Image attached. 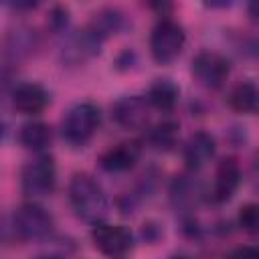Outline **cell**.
Segmentation results:
<instances>
[{
	"label": "cell",
	"mask_w": 259,
	"mask_h": 259,
	"mask_svg": "<svg viewBox=\"0 0 259 259\" xmlns=\"http://www.w3.org/2000/svg\"><path fill=\"white\" fill-rule=\"evenodd\" d=\"M69 200H71L75 214L83 221L97 225L107 214V196H105L101 184L85 172H79L71 178Z\"/></svg>",
	"instance_id": "obj_1"
},
{
	"label": "cell",
	"mask_w": 259,
	"mask_h": 259,
	"mask_svg": "<svg viewBox=\"0 0 259 259\" xmlns=\"http://www.w3.org/2000/svg\"><path fill=\"white\" fill-rule=\"evenodd\" d=\"M99 123H101L99 107L89 103V101H83V103L73 105L65 113L63 123H61V132H63V138L69 144L81 146V144H85L93 138Z\"/></svg>",
	"instance_id": "obj_2"
},
{
	"label": "cell",
	"mask_w": 259,
	"mask_h": 259,
	"mask_svg": "<svg viewBox=\"0 0 259 259\" xmlns=\"http://www.w3.org/2000/svg\"><path fill=\"white\" fill-rule=\"evenodd\" d=\"M184 42H186L184 28L176 20H172V18H162L152 28L150 53H152V57L158 63L166 65V63H172L182 53Z\"/></svg>",
	"instance_id": "obj_3"
},
{
	"label": "cell",
	"mask_w": 259,
	"mask_h": 259,
	"mask_svg": "<svg viewBox=\"0 0 259 259\" xmlns=\"http://www.w3.org/2000/svg\"><path fill=\"white\" fill-rule=\"evenodd\" d=\"M55 182H57V170L51 156H38L22 168L20 184L24 194L32 198L51 194L55 190Z\"/></svg>",
	"instance_id": "obj_4"
},
{
	"label": "cell",
	"mask_w": 259,
	"mask_h": 259,
	"mask_svg": "<svg viewBox=\"0 0 259 259\" xmlns=\"http://www.w3.org/2000/svg\"><path fill=\"white\" fill-rule=\"evenodd\" d=\"M53 231V217L36 202H26L14 212V233L24 241H40Z\"/></svg>",
	"instance_id": "obj_5"
},
{
	"label": "cell",
	"mask_w": 259,
	"mask_h": 259,
	"mask_svg": "<svg viewBox=\"0 0 259 259\" xmlns=\"http://www.w3.org/2000/svg\"><path fill=\"white\" fill-rule=\"evenodd\" d=\"M91 241L99 253L105 257H123L134 243L132 231L125 229L123 225H107V223H97L91 231Z\"/></svg>",
	"instance_id": "obj_6"
},
{
	"label": "cell",
	"mask_w": 259,
	"mask_h": 259,
	"mask_svg": "<svg viewBox=\"0 0 259 259\" xmlns=\"http://www.w3.org/2000/svg\"><path fill=\"white\" fill-rule=\"evenodd\" d=\"M229 73H231L229 61L219 53L202 51L192 61V75L200 85L208 89H219L227 81Z\"/></svg>",
	"instance_id": "obj_7"
},
{
	"label": "cell",
	"mask_w": 259,
	"mask_h": 259,
	"mask_svg": "<svg viewBox=\"0 0 259 259\" xmlns=\"http://www.w3.org/2000/svg\"><path fill=\"white\" fill-rule=\"evenodd\" d=\"M113 119L125 130H144L150 119V105L140 95L121 97L113 105Z\"/></svg>",
	"instance_id": "obj_8"
},
{
	"label": "cell",
	"mask_w": 259,
	"mask_h": 259,
	"mask_svg": "<svg viewBox=\"0 0 259 259\" xmlns=\"http://www.w3.org/2000/svg\"><path fill=\"white\" fill-rule=\"evenodd\" d=\"M142 156V146L136 140L119 142L111 148H107L99 156V166L105 172H125L136 166V162Z\"/></svg>",
	"instance_id": "obj_9"
},
{
	"label": "cell",
	"mask_w": 259,
	"mask_h": 259,
	"mask_svg": "<svg viewBox=\"0 0 259 259\" xmlns=\"http://www.w3.org/2000/svg\"><path fill=\"white\" fill-rule=\"evenodd\" d=\"M241 184V166L235 158H223L214 172L210 198L214 202H227Z\"/></svg>",
	"instance_id": "obj_10"
},
{
	"label": "cell",
	"mask_w": 259,
	"mask_h": 259,
	"mask_svg": "<svg viewBox=\"0 0 259 259\" xmlns=\"http://www.w3.org/2000/svg\"><path fill=\"white\" fill-rule=\"evenodd\" d=\"M214 150H217L214 138L208 132H196L188 138L184 146V162L190 170H200L210 162V158L214 156Z\"/></svg>",
	"instance_id": "obj_11"
},
{
	"label": "cell",
	"mask_w": 259,
	"mask_h": 259,
	"mask_svg": "<svg viewBox=\"0 0 259 259\" xmlns=\"http://www.w3.org/2000/svg\"><path fill=\"white\" fill-rule=\"evenodd\" d=\"M49 103V93L38 83H22L12 93V105L24 115L40 113Z\"/></svg>",
	"instance_id": "obj_12"
},
{
	"label": "cell",
	"mask_w": 259,
	"mask_h": 259,
	"mask_svg": "<svg viewBox=\"0 0 259 259\" xmlns=\"http://www.w3.org/2000/svg\"><path fill=\"white\" fill-rule=\"evenodd\" d=\"M178 95H180V91L170 79H158L148 89L146 101L150 107H156L158 111H172L178 103Z\"/></svg>",
	"instance_id": "obj_13"
},
{
	"label": "cell",
	"mask_w": 259,
	"mask_h": 259,
	"mask_svg": "<svg viewBox=\"0 0 259 259\" xmlns=\"http://www.w3.org/2000/svg\"><path fill=\"white\" fill-rule=\"evenodd\" d=\"M229 105L239 113H255L257 109V87L251 81L239 83L229 95Z\"/></svg>",
	"instance_id": "obj_14"
},
{
	"label": "cell",
	"mask_w": 259,
	"mask_h": 259,
	"mask_svg": "<svg viewBox=\"0 0 259 259\" xmlns=\"http://www.w3.org/2000/svg\"><path fill=\"white\" fill-rule=\"evenodd\" d=\"M51 142V127L42 121L24 123L20 130V144L28 150H42Z\"/></svg>",
	"instance_id": "obj_15"
},
{
	"label": "cell",
	"mask_w": 259,
	"mask_h": 259,
	"mask_svg": "<svg viewBox=\"0 0 259 259\" xmlns=\"http://www.w3.org/2000/svg\"><path fill=\"white\" fill-rule=\"evenodd\" d=\"M148 140L150 144L156 148V150H162V152H168L176 146L178 142V123L176 121H160L158 125H154L148 134Z\"/></svg>",
	"instance_id": "obj_16"
},
{
	"label": "cell",
	"mask_w": 259,
	"mask_h": 259,
	"mask_svg": "<svg viewBox=\"0 0 259 259\" xmlns=\"http://www.w3.org/2000/svg\"><path fill=\"white\" fill-rule=\"evenodd\" d=\"M239 225L245 233L255 235L259 231V206L255 202L243 204L239 210Z\"/></svg>",
	"instance_id": "obj_17"
},
{
	"label": "cell",
	"mask_w": 259,
	"mask_h": 259,
	"mask_svg": "<svg viewBox=\"0 0 259 259\" xmlns=\"http://www.w3.org/2000/svg\"><path fill=\"white\" fill-rule=\"evenodd\" d=\"M227 259H259V251L253 245H243V247L233 249L227 255Z\"/></svg>",
	"instance_id": "obj_18"
},
{
	"label": "cell",
	"mask_w": 259,
	"mask_h": 259,
	"mask_svg": "<svg viewBox=\"0 0 259 259\" xmlns=\"http://www.w3.org/2000/svg\"><path fill=\"white\" fill-rule=\"evenodd\" d=\"M36 259H59V257H53V255H45V257H36Z\"/></svg>",
	"instance_id": "obj_19"
},
{
	"label": "cell",
	"mask_w": 259,
	"mask_h": 259,
	"mask_svg": "<svg viewBox=\"0 0 259 259\" xmlns=\"http://www.w3.org/2000/svg\"><path fill=\"white\" fill-rule=\"evenodd\" d=\"M172 259H190V257H172Z\"/></svg>",
	"instance_id": "obj_20"
},
{
	"label": "cell",
	"mask_w": 259,
	"mask_h": 259,
	"mask_svg": "<svg viewBox=\"0 0 259 259\" xmlns=\"http://www.w3.org/2000/svg\"><path fill=\"white\" fill-rule=\"evenodd\" d=\"M0 136H2V123H0Z\"/></svg>",
	"instance_id": "obj_21"
}]
</instances>
